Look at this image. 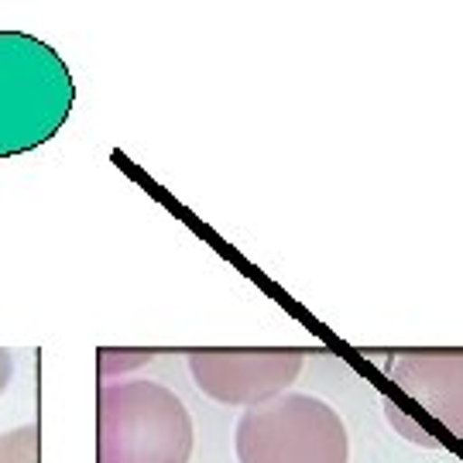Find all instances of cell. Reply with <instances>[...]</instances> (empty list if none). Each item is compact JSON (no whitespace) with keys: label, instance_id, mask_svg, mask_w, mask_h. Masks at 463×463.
Segmentation results:
<instances>
[{"label":"cell","instance_id":"obj_1","mask_svg":"<svg viewBox=\"0 0 463 463\" xmlns=\"http://www.w3.org/2000/svg\"><path fill=\"white\" fill-rule=\"evenodd\" d=\"M66 59L28 32H0V158L49 145L72 114Z\"/></svg>","mask_w":463,"mask_h":463},{"label":"cell","instance_id":"obj_2","mask_svg":"<svg viewBox=\"0 0 463 463\" xmlns=\"http://www.w3.org/2000/svg\"><path fill=\"white\" fill-rule=\"evenodd\" d=\"M193 415L158 381H117L99 395V463H189Z\"/></svg>","mask_w":463,"mask_h":463},{"label":"cell","instance_id":"obj_3","mask_svg":"<svg viewBox=\"0 0 463 463\" xmlns=\"http://www.w3.org/2000/svg\"><path fill=\"white\" fill-rule=\"evenodd\" d=\"M241 463H350V436L336 409L313 395H279L237 419Z\"/></svg>","mask_w":463,"mask_h":463},{"label":"cell","instance_id":"obj_4","mask_svg":"<svg viewBox=\"0 0 463 463\" xmlns=\"http://www.w3.org/2000/svg\"><path fill=\"white\" fill-rule=\"evenodd\" d=\"M392 426L415 447L463 443V357H405L392 364L384 402Z\"/></svg>","mask_w":463,"mask_h":463},{"label":"cell","instance_id":"obj_5","mask_svg":"<svg viewBox=\"0 0 463 463\" xmlns=\"http://www.w3.org/2000/svg\"><path fill=\"white\" fill-rule=\"evenodd\" d=\"M189 371L199 392L220 405L254 409L285 395L302 371L298 354H193Z\"/></svg>","mask_w":463,"mask_h":463},{"label":"cell","instance_id":"obj_6","mask_svg":"<svg viewBox=\"0 0 463 463\" xmlns=\"http://www.w3.org/2000/svg\"><path fill=\"white\" fill-rule=\"evenodd\" d=\"M0 463H38V430L17 426L0 436Z\"/></svg>","mask_w":463,"mask_h":463},{"label":"cell","instance_id":"obj_7","mask_svg":"<svg viewBox=\"0 0 463 463\" xmlns=\"http://www.w3.org/2000/svg\"><path fill=\"white\" fill-rule=\"evenodd\" d=\"M11 371H14L11 354H7V350H0V395H4V392H7V384H11Z\"/></svg>","mask_w":463,"mask_h":463}]
</instances>
